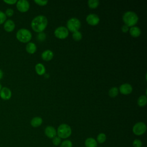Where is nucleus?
Masks as SVG:
<instances>
[{
    "label": "nucleus",
    "instance_id": "12",
    "mask_svg": "<svg viewBox=\"0 0 147 147\" xmlns=\"http://www.w3.org/2000/svg\"><path fill=\"white\" fill-rule=\"evenodd\" d=\"M132 86L129 83H124L120 86L119 91L121 94L124 95H127L132 92Z\"/></svg>",
    "mask_w": 147,
    "mask_h": 147
},
{
    "label": "nucleus",
    "instance_id": "21",
    "mask_svg": "<svg viewBox=\"0 0 147 147\" xmlns=\"http://www.w3.org/2000/svg\"><path fill=\"white\" fill-rule=\"evenodd\" d=\"M118 92H119L118 88L116 87H113L111 88L109 91V95L110 97L114 98L117 96V95L118 94Z\"/></svg>",
    "mask_w": 147,
    "mask_h": 147
},
{
    "label": "nucleus",
    "instance_id": "22",
    "mask_svg": "<svg viewBox=\"0 0 147 147\" xmlns=\"http://www.w3.org/2000/svg\"><path fill=\"white\" fill-rule=\"evenodd\" d=\"M99 2L98 0H89L88 1V5L91 9H95L99 5Z\"/></svg>",
    "mask_w": 147,
    "mask_h": 147
},
{
    "label": "nucleus",
    "instance_id": "6",
    "mask_svg": "<svg viewBox=\"0 0 147 147\" xmlns=\"http://www.w3.org/2000/svg\"><path fill=\"white\" fill-rule=\"evenodd\" d=\"M146 130V126L145 123L139 122L136 123L133 127V132L137 136L142 135Z\"/></svg>",
    "mask_w": 147,
    "mask_h": 147
},
{
    "label": "nucleus",
    "instance_id": "31",
    "mask_svg": "<svg viewBox=\"0 0 147 147\" xmlns=\"http://www.w3.org/2000/svg\"><path fill=\"white\" fill-rule=\"evenodd\" d=\"M34 2L40 6H44L48 3V1L43 0H34Z\"/></svg>",
    "mask_w": 147,
    "mask_h": 147
},
{
    "label": "nucleus",
    "instance_id": "11",
    "mask_svg": "<svg viewBox=\"0 0 147 147\" xmlns=\"http://www.w3.org/2000/svg\"><path fill=\"white\" fill-rule=\"evenodd\" d=\"M15 23L11 20H7L3 24L4 30L7 32H11L15 29Z\"/></svg>",
    "mask_w": 147,
    "mask_h": 147
},
{
    "label": "nucleus",
    "instance_id": "29",
    "mask_svg": "<svg viewBox=\"0 0 147 147\" xmlns=\"http://www.w3.org/2000/svg\"><path fill=\"white\" fill-rule=\"evenodd\" d=\"M5 14L6 17H11L14 14V10L11 8H8L6 10Z\"/></svg>",
    "mask_w": 147,
    "mask_h": 147
},
{
    "label": "nucleus",
    "instance_id": "7",
    "mask_svg": "<svg viewBox=\"0 0 147 147\" xmlns=\"http://www.w3.org/2000/svg\"><path fill=\"white\" fill-rule=\"evenodd\" d=\"M68 33L69 32L67 28L63 26L57 27L54 32L55 36L60 39H64L67 38L68 36Z\"/></svg>",
    "mask_w": 147,
    "mask_h": 147
},
{
    "label": "nucleus",
    "instance_id": "19",
    "mask_svg": "<svg viewBox=\"0 0 147 147\" xmlns=\"http://www.w3.org/2000/svg\"><path fill=\"white\" fill-rule=\"evenodd\" d=\"M86 147H96L97 146V142L96 141L91 137L88 138L85 140L84 142Z\"/></svg>",
    "mask_w": 147,
    "mask_h": 147
},
{
    "label": "nucleus",
    "instance_id": "27",
    "mask_svg": "<svg viewBox=\"0 0 147 147\" xmlns=\"http://www.w3.org/2000/svg\"><path fill=\"white\" fill-rule=\"evenodd\" d=\"M52 142L54 145L57 146L59 145L61 142V138L58 136H55L54 138H53Z\"/></svg>",
    "mask_w": 147,
    "mask_h": 147
},
{
    "label": "nucleus",
    "instance_id": "26",
    "mask_svg": "<svg viewBox=\"0 0 147 147\" xmlns=\"http://www.w3.org/2000/svg\"><path fill=\"white\" fill-rule=\"evenodd\" d=\"M6 17H7L5 13L0 10V25L4 24V22L6 21Z\"/></svg>",
    "mask_w": 147,
    "mask_h": 147
},
{
    "label": "nucleus",
    "instance_id": "9",
    "mask_svg": "<svg viewBox=\"0 0 147 147\" xmlns=\"http://www.w3.org/2000/svg\"><path fill=\"white\" fill-rule=\"evenodd\" d=\"M11 95L12 93L10 88L7 87H2L0 91V97L1 99L5 100H7L11 98Z\"/></svg>",
    "mask_w": 147,
    "mask_h": 147
},
{
    "label": "nucleus",
    "instance_id": "8",
    "mask_svg": "<svg viewBox=\"0 0 147 147\" xmlns=\"http://www.w3.org/2000/svg\"><path fill=\"white\" fill-rule=\"evenodd\" d=\"M29 3L26 0H19L16 3L17 9L22 13L27 11L29 9Z\"/></svg>",
    "mask_w": 147,
    "mask_h": 147
},
{
    "label": "nucleus",
    "instance_id": "17",
    "mask_svg": "<svg viewBox=\"0 0 147 147\" xmlns=\"http://www.w3.org/2000/svg\"><path fill=\"white\" fill-rule=\"evenodd\" d=\"M36 49H37L36 45L33 42H29L26 45V51L29 53H30V54L34 53L36 51Z\"/></svg>",
    "mask_w": 147,
    "mask_h": 147
},
{
    "label": "nucleus",
    "instance_id": "3",
    "mask_svg": "<svg viewBox=\"0 0 147 147\" xmlns=\"http://www.w3.org/2000/svg\"><path fill=\"white\" fill-rule=\"evenodd\" d=\"M16 38L21 42H28L32 38V33L28 29L21 28L17 32Z\"/></svg>",
    "mask_w": 147,
    "mask_h": 147
},
{
    "label": "nucleus",
    "instance_id": "28",
    "mask_svg": "<svg viewBox=\"0 0 147 147\" xmlns=\"http://www.w3.org/2000/svg\"><path fill=\"white\" fill-rule=\"evenodd\" d=\"M142 145V143L141 141L138 139L134 140V141L133 142V146L134 147H141Z\"/></svg>",
    "mask_w": 147,
    "mask_h": 147
},
{
    "label": "nucleus",
    "instance_id": "20",
    "mask_svg": "<svg viewBox=\"0 0 147 147\" xmlns=\"http://www.w3.org/2000/svg\"><path fill=\"white\" fill-rule=\"evenodd\" d=\"M147 103V98L146 95L140 96L137 100V104L140 107H144Z\"/></svg>",
    "mask_w": 147,
    "mask_h": 147
},
{
    "label": "nucleus",
    "instance_id": "34",
    "mask_svg": "<svg viewBox=\"0 0 147 147\" xmlns=\"http://www.w3.org/2000/svg\"><path fill=\"white\" fill-rule=\"evenodd\" d=\"M3 71L0 69V80L2 79L3 78Z\"/></svg>",
    "mask_w": 147,
    "mask_h": 147
},
{
    "label": "nucleus",
    "instance_id": "32",
    "mask_svg": "<svg viewBox=\"0 0 147 147\" xmlns=\"http://www.w3.org/2000/svg\"><path fill=\"white\" fill-rule=\"evenodd\" d=\"M3 2L8 5H14L17 3V0H4Z\"/></svg>",
    "mask_w": 147,
    "mask_h": 147
},
{
    "label": "nucleus",
    "instance_id": "35",
    "mask_svg": "<svg viewBox=\"0 0 147 147\" xmlns=\"http://www.w3.org/2000/svg\"><path fill=\"white\" fill-rule=\"evenodd\" d=\"M2 85H1V83H0V91H1V88H2Z\"/></svg>",
    "mask_w": 147,
    "mask_h": 147
},
{
    "label": "nucleus",
    "instance_id": "15",
    "mask_svg": "<svg viewBox=\"0 0 147 147\" xmlns=\"http://www.w3.org/2000/svg\"><path fill=\"white\" fill-rule=\"evenodd\" d=\"M130 35L133 37H137L141 34V29L138 26H131L129 29Z\"/></svg>",
    "mask_w": 147,
    "mask_h": 147
},
{
    "label": "nucleus",
    "instance_id": "18",
    "mask_svg": "<svg viewBox=\"0 0 147 147\" xmlns=\"http://www.w3.org/2000/svg\"><path fill=\"white\" fill-rule=\"evenodd\" d=\"M35 70L37 74L39 75H42L45 73V68L41 63H37L35 65Z\"/></svg>",
    "mask_w": 147,
    "mask_h": 147
},
{
    "label": "nucleus",
    "instance_id": "2",
    "mask_svg": "<svg viewBox=\"0 0 147 147\" xmlns=\"http://www.w3.org/2000/svg\"><path fill=\"white\" fill-rule=\"evenodd\" d=\"M122 19L126 25L131 27L137 24L138 17L136 13L132 11H127L123 15Z\"/></svg>",
    "mask_w": 147,
    "mask_h": 147
},
{
    "label": "nucleus",
    "instance_id": "30",
    "mask_svg": "<svg viewBox=\"0 0 147 147\" xmlns=\"http://www.w3.org/2000/svg\"><path fill=\"white\" fill-rule=\"evenodd\" d=\"M46 36L45 34L43 32H40L38 33V36H37V39L40 41H42L45 39Z\"/></svg>",
    "mask_w": 147,
    "mask_h": 147
},
{
    "label": "nucleus",
    "instance_id": "14",
    "mask_svg": "<svg viewBox=\"0 0 147 147\" xmlns=\"http://www.w3.org/2000/svg\"><path fill=\"white\" fill-rule=\"evenodd\" d=\"M53 57V53L52 51L47 49L44 51L41 54L42 59L45 61H49Z\"/></svg>",
    "mask_w": 147,
    "mask_h": 147
},
{
    "label": "nucleus",
    "instance_id": "24",
    "mask_svg": "<svg viewBox=\"0 0 147 147\" xmlns=\"http://www.w3.org/2000/svg\"><path fill=\"white\" fill-rule=\"evenodd\" d=\"M72 38L75 41H79L82 38V34L79 31H76L72 33Z\"/></svg>",
    "mask_w": 147,
    "mask_h": 147
},
{
    "label": "nucleus",
    "instance_id": "13",
    "mask_svg": "<svg viewBox=\"0 0 147 147\" xmlns=\"http://www.w3.org/2000/svg\"><path fill=\"white\" fill-rule=\"evenodd\" d=\"M45 135L50 138H54L55 136H56V130L55 129V127H53L52 126H48L45 127Z\"/></svg>",
    "mask_w": 147,
    "mask_h": 147
},
{
    "label": "nucleus",
    "instance_id": "16",
    "mask_svg": "<svg viewBox=\"0 0 147 147\" xmlns=\"http://www.w3.org/2000/svg\"><path fill=\"white\" fill-rule=\"evenodd\" d=\"M42 119L40 117H34L30 121V125L34 127H37L40 126L42 124Z\"/></svg>",
    "mask_w": 147,
    "mask_h": 147
},
{
    "label": "nucleus",
    "instance_id": "5",
    "mask_svg": "<svg viewBox=\"0 0 147 147\" xmlns=\"http://www.w3.org/2000/svg\"><path fill=\"white\" fill-rule=\"evenodd\" d=\"M81 26V22L77 18L73 17L69 19L67 22V29L72 32L78 31Z\"/></svg>",
    "mask_w": 147,
    "mask_h": 147
},
{
    "label": "nucleus",
    "instance_id": "4",
    "mask_svg": "<svg viewBox=\"0 0 147 147\" xmlns=\"http://www.w3.org/2000/svg\"><path fill=\"white\" fill-rule=\"evenodd\" d=\"M56 132L60 138H67L71 136L72 130L68 125L62 123L59 126Z\"/></svg>",
    "mask_w": 147,
    "mask_h": 147
},
{
    "label": "nucleus",
    "instance_id": "25",
    "mask_svg": "<svg viewBox=\"0 0 147 147\" xmlns=\"http://www.w3.org/2000/svg\"><path fill=\"white\" fill-rule=\"evenodd\" d=\"M60 147H72V143L69 140H64L62 142Z\"/></svg>",
    "mask_w": 147,
    "mask_h": 147
},
{
    "label": "nucleus",
    "instance_id": "10",
    "mask_svg": "<svg viewBox=\"0 0 147 147\" xmlns=\"http://www.w3.org/2000/svg\"><path fill=\"white\" fill-rule=\"evenodd\" d=\"M99 17L95 14H89L86 17V21L91 25H96L99 22Z\"/></svg>",
    "mask_w": 147,
    "mask_h": 147
},
{
    "label": "nucleus",
    "instance_id": "33",
    "mask_svg": "<svg viewBox=\"0 0 147 147\" xmlns=\"http://www.w3.org/2000/svg\"><path fill=\"white\" fill-rule=\"evenodd\" d=\"M121 29H122V31L123 33H126V32H127L128 30H129V26H127L126 25H123V26H122Z\"/></svg>",
    "mask_w": 147,
    "mask_h": 147
},
{
    "label": "nucleus",
    "instance_id": "1",
    "mask_svg": "<svg viewBox=\"0 0 147 147\" xmlns=\"http://www.w3.org/2000/svg\"><path fill=\"white\" fill-rule=\"evenodd\" d=\"M48 24V20L44 16L39 15L34 17L31 22L32 29L36 32H42Z\"/></svg>",
    "mask_w": 147,
    "mask_h": 147
},
{
    "label": "nucleus",
    "instance_id": "23",
    "mask_svg": "<svg viewBox=\"0 0 147 147\" xmlns=\"http://www.w3.org/2000/svg\"><path fill=\"white\" fill-rule=\"evenodd\" d=\"M106 136L105 133H99L98 135L97 138H96L97 141L100 144L103 143L106 141Z\"/></svg>",
    "mask_w": 147,
    "mask_h": 147
}]
</instances>
